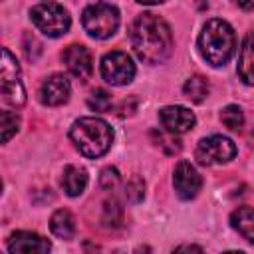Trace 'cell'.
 I'll use <instances>...</instances> for the list:
<instances>
[{
    "instance_id": "obj_12",
    "label": "cell",
    "mask_w": 254,
    "mask_h": 254,
    "mask_svg": "<svg viewBox=\"0 0 254 254\" xmlns=\"http://www.w3.org/2000/svg\"><path fill=\"white\" fill-rule=\"evenodd\" d=\"M50 242L48 238L36 234V232H26L18 230L8 238V250L10 252H22V254H44L50 252Z\"/></svg>"
},
{
    "instance_id": "obj_16",
    "label": "cell",
    "mask_w": 254,
    "mask_h": 254,
    "mask_svg": "<svg viewBox=\"0 0 254 254\" xmlns=\"http://www.w3.org/2000/svg\"><path fill=\"white\" fill-rule=\"evenodd\" d=\"M50 228H52V232H54L58 238L69 240V238H73V234H75V218H73V214H71L69 210L60 208V210H56V212L52 214V218H50Z\"/></svg>"
},
{
    "instance_id": "obj_27",
    "label": "cell",
    "mask_w": 254,
    "mask_h": 254,
    "mask_svg": "<svg viewBox=\"0 0 254 254\" xmlns=\"http://www.w3.org/2000/svg\"><path fill=\"white\" fill-rule=\"evenodd\" d=\"M234 4L242 10H254V0H234Z\"/></svg>"
},
{
    "instance_id": "obj_5",
    "label": "cell",
    "mask_w": 254,
    "mask_h": 254,
    "mask_svg": "<svg viewBox=\"0 0 254 254\" xmlns=\"http://www.w3.org/2000/svg\"><path fill=\"white\" fill-rule=\"evenodd\" d=\"M30 18L36 24V28L50 38H60L69 30V14L64 6L56 2H44L34 6Z\"/></svg>"
},
{
    "instance_id": "obj_18",
    "label": "cell",
    "mask_w": 254,
    "mask_h": 254,
    "mask_svg": "<svg viewBox=\"0 0 254 254\" xmlns=\"http://www.w3.org/2000/svg\"><path fill=\"white\" fill-rule=\"evenodd\" d=\"M208 81H206V77H202V75H190L187 81H185V87H183V91H185V95L192 101V103H202L204 99H206V95H208Z\"/></svg>"
},
{
    "instance_id": "obj_25",
    "label": "cell",
    "mask_w": 254,
    "mask_h": 254,
    "mask_svg": "<svg viewBox=\"0 0 254 254\" xmlns=\"http://www.w3.org/2000/svg\"><path fill=\"white\" fill-rule=\"evenodd\" d=\"M117 183H119V173H117V169H115V167H105V169L101 171V175H99V185H101V189L111 190Z\"/></svg>"
},
{
    "instance_id": "obj_2",
    "label": "cell",
    "mask_w": 254,
    "mask_h": 254,
    "mask_svg": "<svg viewBox=\"0 0 254 254\" xmlns=\"http://www.w3.org/2000/svg\"><path fill=\"white\" fill-rule=\"evenodd\" d=\"M198 50L210 65H224L236 50V36L232 26L220 18L208 20L198 36Z\"/></svg>"
},
{
    "instance_id": "obj_28",
    "label": "cell",
    "mask_w": 254,
    "mask_h": 254,
    "mask_svg": "<svg viewBox=\"0 0 254 254\" xmlns=\"http://www.w3.org/2000/svg\"><path fill=\"white\" fill-rule=\"evenodd\" d=\"M175 250H177V252H181V250H196V252H200L202 248H200V246H192V244L189 246V244H187V246H177Z\"/></svg>"
},
{
    "instance_id": "obj_29",
    "label": "cell",
    "mask_w": 254,
    "mask_h": 254,
    "mask_svg": "<svg viewBox=\"0 0 254 254\" xmlns=\"http://www.w3.org/2000/svg\"><path fill=\"white\" fill-rule=\"evenodd\" d=\"M137 2H141V4H149V6H153V4H161V2H165V0H137Z\"/></svg>"
},
{
    "instance_id": "obj_8",
    "label": "cell",
    "mask_w": 254,
    "mask_h": 254,
    "mask_svg": "<svg viewBox=\"0 0 254 254\" xmlns=\"http://www.w3.org/2000/svg\"><path fill=\"white\" fill-rule=\"evenodd\" d=\"M173 185H175L177 194L183 200H190L198 194V190L202 187V179H200L198 171L189 161H179V165L175 167Z\"/></svg>"
},
{
    "instance_id": "obj_22",
    "label": "cell",
    "mask_w": 254,
    "mask_h": 254,
    "mask_svg": "<svg viewBox=\"0 0 254 254\" xmlns=\"http://www.w3.org/2000/svg\"><path fill=\"white\" fill-rule=\"evenodd\" d=\"M87 105H89L93 111L105 113V111L111 109V95H109L105 89H95V91L87 97Z\"/></svg>"
},
{
    "instance_id": "obj_19",
    "label": "cell",
    "mask_w": 254,
    "mask_h": 254,
    "mask_svg": "<svg viewBox=\"0 0 254 254\" xmlns=\"http://www.w3.org/2000/svg\"><path fill=\"white\" fill-rule=\"evenodd\" d=\"M0 127H2V141L8 143L10 137H12V135L18 131V127H20V117H18V113L4 109V111L0 113Z\"/></svg>"
},
{
    "instance_id": "obj_23",
    "label": "cell",
    "mask_w": 254,
    "mask_h": 254,
    "mask_svg": "<svg viewBox=\"0 0 254 254\" xmlns=\"http://www.w3.org/2000/svg\"><path fill=\"white\" fill-rule=\"evenodd\" d=\"M123 220V210L117 200H107L103 206V222L109 226H119Z\"/></svg>"
},
{
    "instance_id": "obj_6",
    "label": "cell",
    "mask_w": 254,
    "mask_h": 254,
    "mask_svg": "<svg viewBox=\"0 0 254 254\" xmlns=\"http://www.w3.org/2000/svg\"><path fill=\"white\" fill-rule=\"evenodd\" d=\"M194 157L200 165H220V163H228L236 157V145L222 135H212V137H204L200 139V143L196 145Z\"/></svg>"
},
{
    "instance_id": "obj_24",
    "label": "cell",
    "mask_w": 254,
    "mask_h": 254,
    "mask_svg": "<svg viewBox=\"0 0 254 254\" xmlns=\"http://www.w3.org/2000/svg\"><path fill=\"white\" fill-rule=\"evenodd\" d=\"M143 192H145V183L141 177H133L127 187H125V196L131 200V202H137L143 198Z\"/></svg>"
},
{
    "instance_id": "obj_10",
    "label": "cell",
    "mask_w": 254,
    "mask_h": 254,
    "mask_svg": "<svg viewBox=\"0 0 254 254\" xmlns=\"http://www.w3.org/2000/svg\"><path fill=\"white\" fill-rule=\"evenodd\" d=\"M159 119L169 133H187L194 127V113L183 105H169L159 111Z\"/></svg>"
},
{
    "instance_id": "obj_15",
    "label": "cell",
    "mask_w": 254,
    "mask_h": 254,
    "mask_svg": "<svg viewBox=\"0 0 254 254\" xmlns=\"http://www.w3.org/2000/svg\"><path fill=\"white\" fill-rule=\"evenodd\" d=\"M230 224L242 238H246L248 242H254V208L250 206L236 208L230 214Z\"/></svg>"
},
{
    "instance_id": "obj_26",
    "label": "cell",
    "mask_w": 254,
    "mask_h": 254,
    "mask_svg": "<svg viewBox=\"0 0 254 254\" xmlns=\"http://www.w3.org/2000/svg\"><path fill=\"white\" fill-rule=\"evenodd\" d=\"M24 52H26V58L30 62H34L38 58V54L42 52V46H40V42L34 36H26V40H24Z\"/></svg>"
},
{
    "instance_id": "obj_17",
    "label": "cell",
    "mask_w": 254,
    "mask_h": 254,
    "mask_svg": "<svg viewBox=\"0 0 254 254\" xmlns=\"http://www.w3.org/2000/svg\"><path fill=\"white\" fill-rule=\"evenodd\" d=\"M2 103L10 107H22L26 103V91L20 79H2Z\"/></svg>"
},
{
    "instance_id": "obj_3",
    "label": "cell",
    "mask_w": 254,
    "mask_h": 254,
    "mask_svg": "<svg viewBox=\"0 0 254 254\" xmlns=\"http://www.w3.org/2000/svg\"><path fill=\"white\" fill-rule=\"evenodd\" d=\"M69 139L83 157L97 159L109 151L113 143V131L109 123L99 117H81L71 125Z\"/></svg>"
},
{
    "instance_id": "obj_14",
    "label": "cell",
    "mask_w": 254,
    "mask_h": 254,
    "mask_svg": "<svg viewBox=\"0 0 254 254\" xmlns=\"http://www.w3.org/2000/svg\"><path fill=\"white\" fill-rule=\"evenodd\" d=\"M62 187L69 196H79L87 187V171L77 165H67L64 169Z\"/></svg>"
},
{
    "instance_id": "obj_1",
    "label": "cell",
    "mask_w": 254,
    "mask_h": 254,
    "mask_svg": "<svg viewBox=\"0 0 254 254\" xmlns=\"http://www.w3.org/2000/svg\"><path fill=\"white\" fill-rule=\"evenodd\" d=\"M131 46L145 64H163L173 52V34L169 24L155 14H139L129 28Z\"/></svg>"
},
{
    "instance_id": "obj_21",
    "label": "cell",
    "mask_w": 254,
    "mask_h": 254,
    "mask_svg": "<svg viewBox=\"0 0 254 254\" xmlns=\"http://www.w3.org/2000/svg\"><path fill=\"white\" fill-rule=\"evenodd\" d=\"M20 73V65L16 62V58L4 48L2 50V64H0V77L2 79H16Z\"/></svg>"
},
{
    "instance_id": "obj_13",
    "label": "cell",
    "mask_w": 254,
    "mask_h": 254,
    "mask_svg": "<svg viewBox=\"0 0 254 254\" xmlns=\"http://www.w3.org/2000/svg\"><path fill=\"white\" fill-rule=\"evenodd\" d=\"M238 75L244 83L254 85V32H250L242 42L238 56Z\"/></svg>"
},
{
    "instance_id": "obj_7",
    "label": "cell",
    "mask_w": 254,
    "mask_h": 254,
    "mask_svg": "<svg viewBox=\"0 0 254 254\" xmlns=\"http://www.w3.org/2000/svg\"><path fill=\"white\" fill-rule=\"evenodd\" d=\"M101 75L111 85H125L135 75V64L125 52H109L101 60Z\"/></svg>"
},
{
    "instance_id": "obj_9",
    "label": "cell",
    "mask_w": 254,
    "mask_h": 254,
    "mask_svg": "<svg viewBox=\"0 0 254 254\" xmlns=\"http://www.w3.org/2000/svg\"><path fill=\"white\" fill-rule=\"evenodd\" d=\"M62 58H64V64H65V67L69 69L71 75H75L81 81L89 79V75L93 71V62H91V54H89V50L85 46L71 44V46H67L64 50Z\"/></svg>"
},
{
    "instance_id": "obj_4",
    "label": "cell",
    "mask_w": 254,
    "mask_h": 254,
    "mask_svg": "<svg viewBox=\"0 0 254 254\" xmlns=\"http://www.w3.org/2000/svg\"><path fill=\"white\" fill-rule=\"evenodd\" d=\"M83 30L97 40L111 38L119 28V10L107 2H95L87 6L81 14Z\"/></svg>"
},
{
    "instance_id": "obj_11",
    "label": "cell",
    "mask_w": 254,
    "mask_h": 254,
    "mask_svg": "<svg viewBox=\"0 0 254 254\" xmlns=\"http://www.w3.org/2000/svg\"><path fill=\"white\" fill-rule=\"evenodd\" d=\"M69 91H71L69 79L62 73H54L48 79H44V83L40 87V99L44 105L56 107L69 99Z\"/></svg>"
},
{
    "instance_id": "obj_20",
    "label": "cell",
    "mask_w": 254,
    "mask_h": 254,
    "mask_svg": "<svg viewBox=\"0 0 254 254\" xmlns=\"http://www.w3.org/2000/svg\"><path fill=\"white\" fill-rule=\"evenodd\" d=\"M220 121H222L228 129L238 131V129L242 127V123H244L242 109H240L238 105H226V107L222 109V113H220Z\"/></svg>"
}]
</instances>
